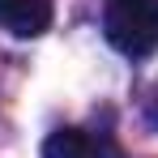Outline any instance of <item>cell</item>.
Wrapping results in <instances>:
<instances>
[{"mask_svg":"<svg viewBox=\"0 0 158 158\" xmlns=\"http://www.w3.org/2000/svg\"><path fill=\"white\" fill-rule=\"evenodd\" d=\"M145 120L158 128V81H154V90H150V98H145Z\"/></svg>","mask_w":158,"mask_h":158,"instance_id":"4","label":"cell"},{"mask_svg":"<svg viewBox=\"0 0 158 158\" xmlns=\"http://www.w3.org/2000/svg\"><path fill=\"white\" fill-rule=\"evenodd\" d=\"M43 158H115V150L85 128H56L43 141Z\"/></svg>","mask_w":158,"mask_h":158,"instance_id":"3","label":"cell"},{"mask_svg":"<svg viewBox=\"0 0 158 158\" xmlns=\"http://www.w3.org/2000/svg\"><path fill=\"white\" fill-rule=\"evenodd\" d=\"M52 26V0H0V30L13 39H39Z\"/></svg>","mask_w":158,"mask_h":158,"instance_id":"2","label":"cell"},{"mask_svg":"<svg viewBox=\"0 0 158 158\" xmlns=\"http://www.w3.org/2000/svg\"><path fill=\"white\" fill-rule=\"evenodd\" d=\"M107 43L120 56H154L158 52V0H107L103 9Z\"/></svg>","mask_w":158,"mask_h":158,"instance_id":"1","label":"cell"}]
</instances>
